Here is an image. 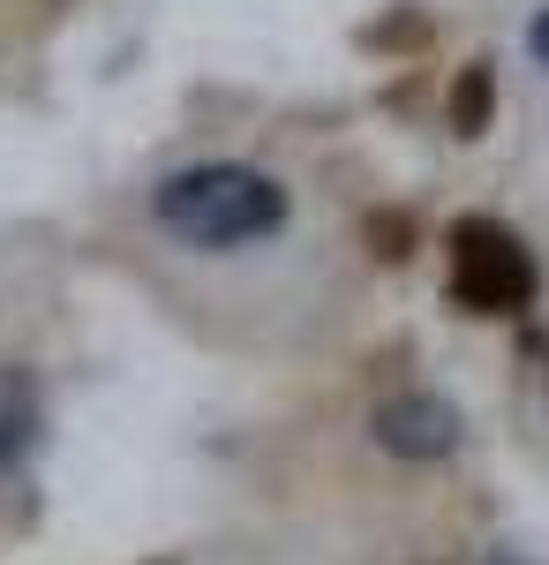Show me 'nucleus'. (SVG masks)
<instances>
[{
    "instance_id": "nucleus-1",
    "label": "nucleus",
    "mask_w": 549,
    "mask_h": 565,
    "mask_svg": "<svg viewBox=\"0 0 549 565\" xmlns=\"http://www.w3.org/2000/svg\"><path fill=\"white\" fill-rule=\"evenodd\" d=\"M151 212L166 234L196 242V249H241V242H263V234L287 226V189L256 167L212 159V167H181V174L159 181Z\"/></svg>"
},
{
    "instance_id": "nucleus-2",
    "label": "nucleus",
    "mask_w": 549,
    "mask_h": 565,
    "mask_svg": "<svg viewBox=\"0 0 549 565\" xmlns=\"http://www.w3.org/2000/svg\"><path fill=\"white\" fill-rule=\"evenodd\" d=\"M444 279H452V302L466 317H519V309L535 302V287H542L527 242L489 212L452 218V234H444Z\"/></svg>"
},
{
    "instance_id": "nucleus-3",
    "label": "nucleus",
    "mask_w": 549,
    "mask_h": 565,
    "mask_svg": "<svg viewBox=\"0 0 549 565\" xmlns=\"http://www.w3.org/2000/svg\"><path fill=\"white\" fill-rule=\"evenodd\" d=\"M377 445L407 452V460H437V452L460 445V415H452L437 392H399V399L377 407Z\"/></svg>"
},
{
    "instance_id": "nucleus-4",
    "label": "nucleus",
    "mask_w": 549,
    "mask_h": 565,
    "mask_svg": "<svg viewBox=\"0 0 549 565\" xmlns=\"http://www.w3.org/2000/svg\"><path fill=\"white\" fill-rule=\"evenodd\" d=\"M31 437H39V392H31L23 370H0V468H8Z\"/></svg>"
},
{
    "instance_id": "nucleus-5",
    "label": "nucleus",
    "mask_w": 549,
    "mask_h": 565,
    "mask_svg": "<svg viewBox=\"0 0 549 565\" xmlns=\"http://www.w3.org/2000/svg\"><path fill=\"white\" fill-rule=\"evenodd\" d=\"M489 106H497V68H489V61H466L460 84H452V98H444L452 129H460V136H482V129H489Z\"/></svg>"
},
{
    "instance_id": "nucleus-6",
    "label": "nucleus",
    "mask_w": 549,
    "mask_h": 565,
    "mask_svg": "<svg viewBox=\"0 0 549 565\" xmlns=\"http://www.w3.org/2000/svg\"><path fill=\"white\" fill-rule=\"evenodd\" d=\"M527 45H535V61H542V68H549V8H542V15H535V31H527Z\"/></svg>"
},
{
    "instance_id": "nucleus-7",
    "label": "nucleus",
    "mask_w": 549,
    "mask_h": 565,
    "mask_svg": "<svg viewBox=\"0 0 549 565\" xmlns=\"http://www.w3.org/2000/svg\"><path fill=\"white\" fill-rule=\"evenodd\" d=\"M489 565H527V558H512V551H505V558H489Z\"/></svg>"
}]
</instances>
